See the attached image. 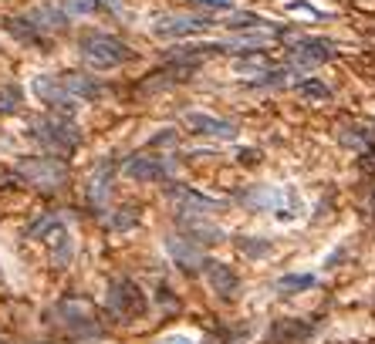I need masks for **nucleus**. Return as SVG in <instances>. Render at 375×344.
I'll use <instances>...</instances> for the list:
<instances>
[{
  "mask_svg": "<svg viewBox=\"0 0 375 344\" xmlns=\"http://www.w3.org/2000/svg\"><path fill=\"white\" fill-rule=\"evenodd\" d=\"M68 21H71V17L65 14V7L44 3V7L27 10L24 17H10V21H7V31H10L17 41H24V44H44L47 34L65 31V27H68Z\"/></svg>",
  "mask_w": 375,
  "mask_h": 344,
  "instance_id": "nucleus-1",
  "label": "nucleus"
},
{
  "mask_svg": "<svg viewBox=\"0 0 375 344\" xmlns=\"http://www.w3.org/2000/svg\"><path fill=\"white\" fill-rule=\"evenodd\" d=\"M78 51L91 68H102V71L122 68L135 58V51L119 34H109V31H84L78 38Z\"/></svg>",
  "mask_w": 375,
  "mask_h": 344,
  "instance_id": "nucleus-2",
  "label": "nucleus"
},
{
  "mask_svg": "<svg viewBox=\"0 0 375 344\" xmlns=\"http://www.w3.org/2000/svg\"><path fill=\"white\" fill-rule=\"evenodd\" d=\"M27 132H31L34 142H41L44 149H47L51 155H58V159L71 155L78 146H82V128H78L71 118H65V115H44V118H34Z\"/></svg>",
  "mask_w": 375,
  "mask_h": 344,
  "instance_id": "nucleus-3",
  "label": "nucleus"
},
{
  "mask_svg": "<svg viewBox=\"0 0 375 344\" xmlns=\"http://www.w3.org/2000/svg\"><path fill=\"white\" fill-rule=\"evenodd\" d=\"M51 317L71 334V338H82V341H91V338H102V321L91 314V307L78 301V297H68L51 310Z\"/></svg>",
  "mask_w": 375,
  "mask_h": 344,
  "instance_id": "nucleus-4",
  "label": "nucleus"
},
{
  "mask_svg": "<svg viewBox=\"0 0 375 344\" xmlns=\"http://www.w3.org/2000/svg\"><path fill=\"white\" fill-rule=\"evenodd\" d=\"M17 172L38 190H61L68 183V162L58 155H31L17 165Z\"/></svg>",
  "mask_w": 375,
  "mask_h": 344,
  "instance_id": "nucleus-5",
  "label": "nucleus"
},
{
  "mask_svg": "<svg viewBox=\"0 0 375 344\" xmlns=\"http://www.w3.org/2000/svg\"><path fill=\"white\" fill-rule=\"evenodd\" d=\"M109 310L119 314V317H125V321H132V317H146L149 301H146V294L139 290L135 280L115 277V280L109 284Z\"/></svg>",
  "mask_w": 375,
  "mask_h": 344,
  "instance_id": "nucleus-6",
  "label": "nucleus"
},
{
  "mask_svg": "<svg viewBox=\"0 0 375 344\" xmlns=\"http://www.w3.org/2000/svg\"><path fill=\"white\" fill-rule=\"evenodd\" d=\"M334 58V44L328 38H301L288 51V68L291 71H311Z\"/></svg>",
  "mask_w": 375,
  "mask_h": 344,
  "instance_id": "nucleus-7",
  "label": "nucleus"
},
{
  "mask_svg": "<svg viewBox=\"0 0 375 344\" xmlns=\"http://www.w3.org/2000/svg\"><path fill=\"white\" fill-rule=\"evenodd\" d=\"M172 159L166 155H132L122 165V172L135 183H169L172 179Z\"/></svg>",
  "mask_w": 375,
  "mask_h": 344,
  "instance_id": "nucleus-8",
  "label": "nucleus"
},
{
  "mask_svg": "<svg viewBox=\"0 0 375 344\" xmlns=\"http://www.w3.org/2000/svg\"><path fill=\"white\" fill-rule=\"evenodd\" d=\"M34 95H38L54 115H65V118H71V112L78 108V102L65 91V84H61V78L58 75H38L34 78Z\"/></svg>",
  "mask_w": 375,
  "mask_h": 344,
  "instance_id": "nucleus-9",
  "label": "nucleus"
},
{
  "mask_svg": "<svg viewBox=\"0 0 375 344\" xmlns=\"http://www.w3.org/2000/svg\"><path fill=\"white\" fill-rule=\"evenodd\" d=\"M183 125H186L193 135L223 139V142L237 139V125H234L230 118H216V115H209V112H186L183 115Z\"/></svg>",
  "mask_w": 375,
  "mask_h": 344,
  "instance_id": "nucleus-10",
  "label": "nucleus"
},
{
  "mask_svg": "<svg viewBox=\"0 0 375 344\" xmlns=\"http://www.w3.org/2000/svg\"><path fill=\"white\" fill-rule=\"evenodd\" d=\"M169 196L176 199L179 213H186V216H209V213H220V209L227 206L223 199L203 196V192L190 190V186H169Z\"/></svg>",
  "mask_w": 375,
  "mask_h": 344,
  "instance_id": "nucleus-11",
  "label": "nucleus"
},
{
  "mask_svg": "<svg viewBox=\"0 0 375 344\" xmlns=\"http://www.w3.org/2000/svg\"><path fill=\"white\" fill-rule=\"evenodd\" d=\"M209 24H216V21H209V17H159L152 24V34L156 38H193V34L207 31Z\"/></svg>",
  "mask_w": 375,
  "mask_h": 344,
  "instance_id": "nucleus-12",
  "label": "nucleus"
},
{
  "mask_svg": "<svg viewBox=\"0 0 375 344\" xmlns=\"http://www.w3.org/2000/svg\"><path fill=\"white\" fill-rule=\"evenodd\" d=\"M61 78V84H65V91L82 105V102H95V98H102L109 88H105V81H98L95 75H82V71H65Z\"/></svg>",
  "mask_w": 375,
  "mask_h": 344,
  "instance_id": "nucleus-13",
  "label": "nucleus"
},
{
  "mask_svg": "<svg viewBox=\"0 0 375 344\" xmlns=\"http://www.w3.org/2000/svg\"><path fill=\"white\" fill-rule=\"evenodd\" d=\"M179 236L183 240H190L193 246H213V243H220L223 240V229L220 227H213V223H207L203 216H186V213H179Z\"/></svg>",
  "mask_w": 375,
  "mask_h": 344,
  "instance_id": "nucleus-14",
  "label": "nucleus"
},
{
  "mask_svg": "<svg viewBox=\"0 0 375 344\" xmlns=\"http://www.w3.org/2000/svg\"><path fill=\"white\" fill-rule=\"evenodd\" d=\"M166 250H169V257H172V264H179V270H186V273H200V270L207 267L203 250H200V246H193V243H190V240H183V236H169Z\"/></svg>",
  "mask_w": 375,
  "mask_h": 344,
  "instance_id": "nucleus-15",
  "label": "nucleus"
},
{
  "mask_svg": "<svg viewBox=\"0 0 375 344\" xmlns=\"http://www.w3.org/2000/svg\"><path fill=\"white\" fill-rule=\"evenodd\" d=\"M240 199L247 203L250 209H274L281 220H288V209H284V203L291 199V192L277 190V186H257V190L244 192Z\"/></svg>",
  "mask_w": 375,
  "mask_h": 344,
  "instance_id": "nucleus-16",
  "label": "nucleus"
},
{
  "mask_svg": "<svg viewBox=\"0 0 375 344\" xmlns=\"http://www.w3.org/2000/svg\"><path fill=\"white\" fill-rule=\"evenodd\" d=\"M109 192H112V162L102 159L98 169H95V176L88 179V206L91 209H105Z\"/></svg>",
  "mask_w": 375,
  "mask_h": 344,
  "instance_id": "nucleus-17",
  "label": "nucleus"
},
{
  "mask_svg": "<svg viewBox=\"0 0 375 344\" xmlns=\"http://www.w3.org/2000/svg\"><path fill=\"white\" fill-rule=\"evenodd\" d=\"M203 273H207L209 287L223 297V301H230L234 294H237V287H240V280H237V273L227 267V264H220V260H207V267H203Z\"/></svg>",
  "mask_w": 375,
  "mask_h": 344,
  "instance_id": "nucleus-18",
  "label": "nucleus"
},
{
  "mask_svg": "<svg viewBox=\"0 0 375 344\" xmlns=\"http://www.w3.org/2000/svg\"><path fill=\"white\" fill-rule=\"evenodd\" d=\"M311 331H315V324H304V321H281V324L271 328V341L297 344V341H304V338H311Z\"/></svg>",
  "mask_w": 375,
  "mask_h": 344,
  "instance_id": "nucleus-19",
  "label": "nucleus"
},
{
  "mask_svg": "<svg viewBox=\"0 0 375 344\" xmlns=\"http://www.w3.org/2000/svg\"><path fill=\"white\" fill-rule=\"evenodd\" d=\"M223 24H227L234 34H240V31H277V24H271V21H264L260 14H250V10H244V14H230Z\"/></svg>",
  "mask_w": 375,
  "mask_h": 344,
  "instance_id": "nucleus-20",
  "label": "nucleus"
},
{
  "mask_svg": "<svg viewBox=\"0 0 375 344\" xmlns=\"http://www.w3.org/2000/svg\"><path fill=\"white\" fill-rule=\"evenodd\" d=\"M294 91H297L301 98H308V102H328V98H332V88H328L325 81H318V78H304V81H297Z\"/></svg>",
  "mask_w": 375,
  "mask_h": 344,
  "instance_id": "nucleus-21",
  "label": "nucleus"
},
{
  "mask_svg": "<svg viewBox=\"0 0 375 344\" xmlns=\"http://www.w3.org/2000/svg\"><path fill=\"white\" fill-rule=\"evenodd\" d=\"M274 287H277V294H288V297H291V294H301V290L315 287V277H311V273H288V277H281Z\"/></svg>",
  "mask_w": 375,
  "mask_h": 344,
  "instance_id": "nucleus-22",
  "label": "nucleus"
},
{
  "mask_svg": "<svg viewBox=\"0 0 375 344\" xmlns=\"http://www.w3.org/2000/svg\"><path fill=\"white\" fill-rule=\"evenodd\" d=\"M237 71H240V75H267V71H271V61H267V54L253 51V54H244V58L237 61Z\"/></svg>",
  "mask_w": 375,
  "mask_h": 344,
  "instance_id": "nucleus-23",
  "label": "nucleus"
},
{
  "mask_svg": "<svg viewBox=\"0 0 375 344\" xmlns=\"http://www.w3.org/2000/svg\"><path fill=\"white\" fill-rule=\"evenodd\" d=\"M58 227H61V216H58V213H44V216H38L31 227L24 229V236H27V240H41L44 233H54Z\"/></svg>",
  "mask_w": 375,
  "mask_h": 344,
  "instance_id": "nucleus-24",
  "label": "nucleus"
},
{
  "mask_svg": "<svg viewBox=\"0 0 375 344\" xmlns=\"http://www.w3.org/2000/svg\"><path fill=\"white\" fill-rule=\"evenodd\" d=\"M51 236H54V243H58V246H54V264H58V267H68V260H71V236H68L65 223L54 229Z\"/></svg>",
  "mask_w": 375,
  "mask_h": 344,
  "instance_id": "nucleus-25",
  "label": "nucleus"
},
{
  "mask_svg": "<svg viewBox=\"0 0 375 344\" xmlns=\"http://www.w3.org/2000/svg\"><path fill=\"white\" fill-rule=\"evenodd\" d=\"M21 102H24V91L17 84H3L0 88V115L21 112Z\"/></svg>",
  "mask_w": 375,
  "mask_h": 344,
  "instance_id": "nucleus-26",
  "label": "nucleus"
},
{
  "mask_svg": "<svg viewBox=\"0 0 375 344\" xmlns=\"http://www.w3.org/2000/svg\"><path fill=\"white\" fill-rule=\"evenodd\" d=\"M135 223H139V209H135V206H119L115 216L109 220V229H112V233H125V229H132Z\"/></svg>",
  "mask_w": 375,
  "mask_h": 344,
  "instance_id": "nucleus-27",
  "label": "nucleus"
},
{
  "mask_svg": "<svg viewBox=\"0 0 375 344\" xmlns=\"http://www.w3.org/2000/svg\"><path fill=\"white\" fill-rule=\"evenodd\" d=\"M237 246H240L247 257H264V253H271V240H253V236H240V240H237Z\"/></svg>",
  "mask_w": 375,
  "mask_h": 344,
  "instance_id": "nucleus-28",
  "label": "nucleus"
},
{
  "mask_svg": "<svg viewBox=\"0 0 375 344\" xmlns=\"http://www.w3.org/2000/svg\"><path fill=\"white\" fill-rule=\"evenodd\" d=\"M196 7H203V10H216V14H234V3L230 0H193Z\"/></svg>",
  "mask_w": 375,
  "mask_h": 344,
  "instance_id": "nucleus-29",
  "label": "nucleus"
},
{
  "mask_svg": "<svg viewBox=\"0 0 375 344\" xmlns=\"http://www.w3.org/2000/svg\"><path fill=\"white\" fill-rule=\"evenodd\" d=\"M95 7H98V10H105V14H112V17H122V14H125L122 0H95Z\"/></svg>",
  "mask_w": 375,
  "mask_h": 344,
  "instance_id": "nucleus-30",
  "label": "nucleus"
},
{
  "mask_svg": "<svg viewBox=\"0 0 375 344\" xmlns=\"http://www.w3.org/2000/svg\"><path fill=\"white\" fill-rule=\"evenodd\" d=\"M288 10H301V14H311V17H321V10H318V7H311L308 0H291V3H288Z\"/></svg>",
  "mask_w": 375,
  "mask_h": 344,
  "instance_id": "nucleus-31",
  "label": "nucleus"
},
{
  "mask_svg": "<svg viewBox=\"0 0 375 344\" xmlns=\"http://www.w3.org/2000/svg\"><path fill=\"white\" fill-rule=\"evenodd\" d=\"M156 297H159V304H166L169 310H176V297H172V294H169V287H166V284H163V287H159V294H156Z\"/></svg>",
  "mask_w": 375,
  "mask_h": 344,
  "instance_id": "nucleus-32",
  "label": "nucleus"
},
{
  "mask_svg": "<svg viewBox=\"0 0 375 344\" xmlns=\"http://www.w3.org/2000/svg\"><path fill=\"white\" fill-rule=\"evenodd\" d=\"M169 142H176V132H159V135H152V146H169Z\"/></svg>",
  "mask_w": 375,
  "mask_h": 344,
  "instance_id": "nucleus-33",
  "label": "nucleus"
},
{
  "mask_svg": "<svg viewBox=\"0 0 375 344\" xmlns=\"http://www.w3.org/2000/svg\"><path fill=\"white\" fill-rule=\"evenodd\" d=\"M159 344H193V341H190L186 334H172V338H163Z\"/></svg>",
  "mask_w": 375,
  "mask_h": 344,
  "instance_id": "nucleus-34",
  "label": "nucleus"
}]
</instances>
